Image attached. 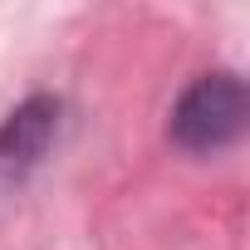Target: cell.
I'll return each instance as SVG.
<instances>
[{
    "instance_id": "6da1fadb",
    "label": "cell",
    "mask_w": 250,
    "mask_h": 250,
    "mask_svg": "<svg viewBox=\"0 0 250 250\" xmlns=\"http://www.w3.org/2000/svg\"><path fill=\"white\" fill-rule=\"evenodd\" d=\"M245 113H250L245 83H240L235 74L216 69V74H201V79L177 98L167 133H172V143L187 147V152H221V147H230V143L245 133Z\"/></svg>"
},
{
    "instance_id": "7a4b0ae2",
    "label": "cell",
    "mask_w": 250,
    "mask_h": 250,
    "mask_svg": "<svg viewBox=\"0 0 250 250\" xmlns=\"http://www.w3.org/2000/svg\"><path fill=\"white\" fill-rule=\"evenodd\" d=\"M59 133V98L35 93L25 98L5 123H0V182H20L40 167V157L49 152Z\"/></svg>"
}]
</instances>
